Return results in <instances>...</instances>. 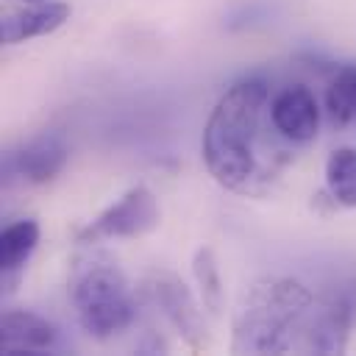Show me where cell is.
Returning a JSON list of instances; mask_svg holds the SVG:
<instances>
[{
	"label": "cell",
	"mask_w": 356,
	"mask_h": 356,
	"mask_svg": "<svg viewBox=\"0 0 356 356\" xmlns=\"http://www.w3.org/2000/svg\"><path fill=\"white\" fill-rule=\"evenodd\" d=\"M142 292L159 306V312L167 317V323L181 334V339L200 350L206 345V317L203 303L195 300L189 286L172 275V273H153L145 278Z\"/></svg>",
	"instance_id": "cell-6"
},
{
	"label": "cell",
	"mask_w": 356,
	"mask_h": 356,
	"mask_svg": "<svg viewBox=\"0 0 356 356\" xmlns=\"http://www.w3.org/2000/svg\"><path fill=\"white\" fill-rule=\"evenodd\" d=\"M22 3H28V6H33V3H47V0H22Z\"/></svg>",
	"instance_id": "cell-15"
},
{
	"label": "cell",
	"mask_w": 356,
	"mask_h": 356,
	"mask_svg": "<svg viewBox=\"0 0 356 356\" xmlns=\"http://www.w3.org/2000/svg\"><path fill=\"white\" fill-rule=\"evenodd\" d=\"M273 128L289 142H312L320 128V106L309 86L292 83L270 103Z\"/></svg>",
	"instance_id": "cell-8"
},
{
	"label": "cell",
	"mask_w": 356,
	"mask_h": 356,
	"mask_svg": "<svg viewBox=\"0 0 356 356\" xmlns=\"http://www.w3.org/2000/svg\"><path fill=\"white\" fill-rule=\"evenodd\" d=\"M325 192L334 206L356 209V150L337 147L325 159Z\"/></svg>",
	"instance_id": "cell-13"
},
{
	"label": "cell",
	"mask_w": 356,
	"mask_h": 356,
	"mask_svg": "<svg viewBox=\"0 0 356 356\" xmlns=\"http://www.w3.org/2000/svg\"><path fill=\"white\" fill-rule=\"evenodd\" d=\"M192 275L200 292V303L209 314H217L222 309V278L211 248H197L192 259Z\"/></svg>",
	"instance_id": "cell-14"
},
{
	"label": "cell",
	"mask_w": 356,
	"mask_h": 356,
	"mask_svg": "<svg viewBox=\"0 0 356 356\" xmlns=\"http://www.w3.org/2000/svg\"><path fill=\"white\" fill-rule=\"evenodd\" d=\"M325 117L331 128L356 122V64H345L334 72L325 86Z\"/></svg>",
	"instance_id": "cell-12"
},
{
	"label": "cell",
	"mask_w": 356,
	"mask_h": 356,
	"mask_svg": "<svg viewBox=\"0 0 356 356\" xmlns=\"http://www.w3.org/2000/svg\"><path fill=\"white\" fill-rule=\"evenodd\" d=\"M58 342V328L25 309H8L0 320V350L3 353H39L50 350Z\"/></svg>",
	"instance_id": "cell-9"
},
{
	"label": "cell",
	"mask_w": 356,
	"mask_h": 356,
	"mask_svg": "<svg viewBox=\"0 0 356 356\" xmlns=\"http://www.w3.org/2000/svg\"><path fill=\"white\" fill-rule=\"evenodd\" d=\"M70 159V145L61 134H39L25 142L19 150L8 153L6 170L25 184H47L53 181Z\"/></svg>",
	"instance_id": "cell-7"
},
{
	"label": "cell",
	"mask_w": 356,
	"mask_h": 356,
	"mask_svg": "<svg viewBox=\"0 0 356 356\" xmlns=\"http://www.w3.org/2000/svg\"><path fill=\"white\" fill-rule=\"evenodd\" d=\"M67 19H70V6L67 3H56V0L33 3L22 11L8 14L0 25V36H3L6 44H19V42H28V39L47 36V33L58 31Z\"/></svg>",
	"instance_id": "cell-10"
},
{
	"label": "cell",
	"mask_w": 356,
	"mask_h": 356,
	"mask_svg": "<svg viewBox=\"0 0 356 356\" xmlns=\"http://www.w3.org/2000/svg\"><path fill=\"white\" fill-rule=\"evenodd\" d=\"M267 97L270 92L264 81H239L214 103L203 125V164L209 175L231 192H248L250 184L259 178L253 142L259 136Z\"/></svg>",
	"instance_id": "cell-1"
},
{
	"label": "cell",
	"mask_w": 356,
	"mask_h": 356,
	"mask_svg": "<svg viewBox=\"0 0 356 356\" xmlns=\"http://www.w3.org/2000/svg\"><path fill=\"white\" fill-rule=\"evenodd\" d=\"M39 245V222L25 217L14 220L3 228L0 234V273H3V286L14 289L19 273L25 270L28 259L33 256Z\"/></svg>",
	"instance_id": "cell-11"
},
{
	"label": "cell",
	"mask_w": 356,
	"mask_h": 356,
	"mask_svg": "<svg viewBox=\"0 0 356 356\" xmlns=\"http://www.w3.org/2000/svg\"><path fill=\"white\" fill-rule=\"evenodd\" d=\"M70 298L81 328L100 342L122 334L136 317L131 284L106 256H89L72 267Z\"/></svg>",
	"instance_id": "cell-3"
},
{
	"label": "cell",
	"mask_w": 356,
	"mask_h": 356,
	"mask_svg": "<svg viewBox=\"0 0 356 356\" xmlns=\"http://www.w3.org/2000/svg\"><path fill=\"white\" fill-rule=\"evenodd\" d=\"M161 220L159 200L147 186H131L117 203L103 209L95 220H89L75 242L81 245H95L103 239H134L142 234H150Z\"/></svg>",
	"instance_id": "cell-4"
},
{
	"label": "cell",
	"mask_w": 356,
	"mask_h": 356,
	"mask_svg": "<svg viewBox=\"0 0 356 356\" xmlns=\"http://www.w3.org/2000/svg\"><path fill=\"white\" fill-rule=\"evenodd\" d=\"M314 298L298 278H264L248 292L234 323V353H284L295 345V334Z\"/></svg>",
	"instance_id": "cell-2"
},
{
	"label": "cell",
	"mask_w": 356,
	"mask_h": 356,
	"mask_svg": "<svg viewBox=\"0 0 356 356\" xmlns=\"http://www.w3.org/2000/svg\"><path fill=\"white\" fill-rule=\"evenodd\" d=\"M353 323H356V289L342 286L306 314L300 325V339L295 345L306 353H342L348 348Z\"/></svg>",
	"instance_id": "cell-5"
}]
</instances>
